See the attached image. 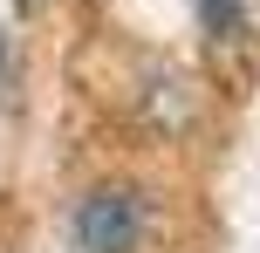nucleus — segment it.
I'll return each mask as SVG.
<instances>
[{
	"instance_id": "nucleus-1",
	"label": "nucleus",
	"mask_w": 260,
	"mask_h": 253,
	"mask_svg": "<svg viewBox=\"0 0 260 253\" xmlns=\"http://www.w3.org/2000/svg\"><path fill=\"white\" fill-rule=\"evenodd\" d=\"M144 240V199L130 185H96L76 205V246L82 253H130Z\"/></svg>"
},
{
	"instance_id": "nucleus-2",
	"label": "nucleus",
	"mask_w": 260,
	"mask_h": 253,
	"mask_svg": "<svg viewBox=\"0 0 260 253\" xmlns=\"http://www.w3.org/2000/svg\"><path fill=\"white\" fill-rule=\"evenodd\" d=\"M199 7V27H206L212 41H240V27H247V0H192Z\"/></svg>"
}]
</instances>
